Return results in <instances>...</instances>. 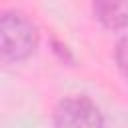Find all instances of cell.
Listing matches in <instances>:
<instances>
[{"instance_id":"cell-3","label":"cell","mask_w":128,"mask_h":128,"mask_svg":"<svg viewBox=\"0 0 128 128\" xmlns=\"http://www.w3.org/2000/svg\"><path fill=\"white\" fill-rule=\"evenodd\" d=\"M96 18L112 30H122L126 26V0H94Z\"/></svg>"},{"instance_id":"cell-1","label":"cell","mask_w":128,"mask_h":128,"mask_svg":"<svg viewBox=\"0 0 128 128\" xmlns=\"http://www.w3.org/2000/svg\"><path fill=\"white\" fill-rule=\"evenodd\" d=\"M38 44L36 26L20 12H0V60L18 62L28 58Z\"/></svg>"},{"instance_id":"cell-4","label":"cell","mask_w":128,"mask_h":128,"mask_svg":"<svg viewBox=\"0 0 128 128\" xmlns=\"http://www.w3.org/2000/svg\"><path fill=\"white\" fill-rule=\"evenodd\" d=\"M124 40H120V44H118V64H120V68H124Z\"/></svg>"},{"instance_id":"cell-2","label":"cell","mask_w":128,"mask_h":128,"mask_svg":"<svg viewBox=\"0 0 128 128\" xmlns=\"http://www.w3.org/2000/svg\"><path fill=\"white\" fill-rule=\"evenodd\" d=\"M56 126H102L104 118L88 98H66L56 106Z\"/></svg>"}]
</instances>
